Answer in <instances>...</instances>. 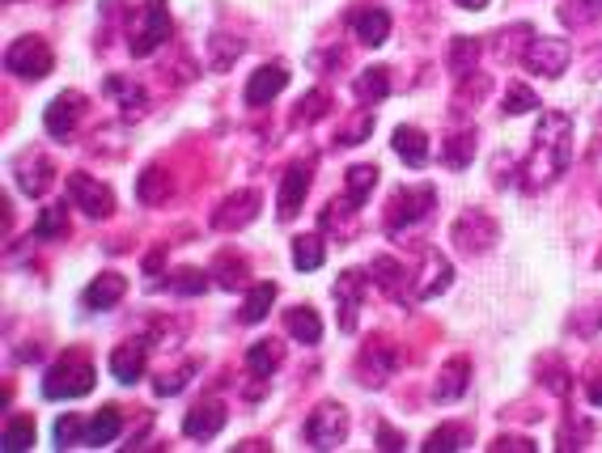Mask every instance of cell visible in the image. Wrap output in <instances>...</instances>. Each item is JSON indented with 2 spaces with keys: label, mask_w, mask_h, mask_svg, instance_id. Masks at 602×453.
I'll use <instances>...</instances> for the list:
<instances>
[{
  "label": "cell",
  "mask_w": 602,
  "mask_h": 453,
  "mask_svg": "<svg viewBox=\"0 0 602 453\" xmlns=\"http://www.w3.org/2000/svg\"><path fill=\"white\" fill-rule=\"evenodd\" d=\"M556 17H560V26H569V30H586L602 17V0H564Z\"/></svg>",
  "instance_id": "cell-35"
},
{
  "label": "cell",
  "mask_w": 602,
  "mask_h": 453,
  "mask_svg": "<svg viewBox=\"0 0 602 453\" xmlns=\"http://www.w3.org/2000/svg\"><path fill=\"white\" fill-rule=\"evenodd\" d=\"M539 373H543L539 382L552 390V394H560V398H569V394H573V377H569V369H564L556 356H543V360H539Z\"/></svg>",
  "instance_id": "cell-45"
},
{
  "label": "cell",
  "mask_w": 602,
  "mask_h": 453,
  "mask_svg": "<svg viewBox=\"0 0 602 453\" xmlns=\"http://www.w3.org/2000/svg\"><path fill=\"white\" fill-rule=\"evenodd\" d=\"M327 106H331V98L323 94V89H310V94L301 98V106L293 111V123H314V119H323V115H327Z\"/></svg>",
  "instance_id": "cell-48"
},
{
  "label": "cell",
  "mask_w": 602,
  "mask_h": 453,
  "mask_svg": "<svg viewBox=\"0 0 602 453\" xmlns=\"http://www.w3.org/2000/svg\"><path fill=\"white\" fill-rule=\"evenodd\" d=\"M208 276H212V284H217V288H242L246 276H251V267H246L242 255H217V263H212Z\"/></svg>",
  "instance_id": "cell-39"
},
{
  "label": "cell",
  "mask_w": 602,
  "mask_h": 453,
  "mask_svg": "<svg viewBox=\"0 0 602 453\" xmlns=\"http://www.w3.org/2000/svg\"><path fill=\"white\" fill-rule=\"evenodd\" d=\"M369 280H374V284H378V288H382V293L391 297V301L416 305V301H412V288H407V284H412V271H407L399 259H391V255H378L374 263H369Z\"/></svg>",
  "instance_id": "cell-17"
},
{
  "label": "cell",
  "mask_w": 602,
  "mask_h": 453,
  "mask_svg": "<svg viewBox=\"0 0 602 453\" xmlns=\"http://www.w3.org/2000/svg\"><path fill=\"white\" fill-rule=\"evenodd\" d=\"M280 360H285V348H280L276 339H259L246 348V373L251 377H272L280 369Z\"/></svg>",
  "instance_id": "cell-33"
},
{
  "label": "cell",
  "mask_w": 602,
  "mask_h": 453,
  "mask_svg": "<svg viewBox=\"0 0 602 453\" xmlns=\"http://www.w3.org/2000/svg\"><path fill=\"white\" fill-rule=\"evenodd\" d=\"M378 449H403V437L391 424H378Z\"/></svg>",
  "instance_id": "cell-52"
},
{
  "label": "cell",
  "mask_w": 602,
  "mask_h": 453,
  "mask_svg": "<svg viewBox=\"0 0 602 453\" xmlns=\"http://www.w3.org/2000/svg\"><path fill=\"white\" fill-rule=\"evenodd\" d=\"M590 403H594V407H602V382H594V386H590Z\"/></svg>",
  "instance_id": "cell-55"
},
{
  "label": "cell",
  "mask_w": 602,
  "mask_h": 453,
  "mask_svg": "<svg viewBox=\"0 0 602 453\" xmlns=\"http://www.w3.org/2000/svg\"><path fill=\"white\" fill-rule=\"evenodd\" d=\"M467 441H471V428H463V424H441V428L429 432L424 449H429V453H454V449H467Z\"/></svg>",
  "instance_id": "cell-41"
},
{
  "label": "cell",
  "mask_w": 602,
  "mask_h": 453,
  "mask_svg": "<svg viewBox=\"0 0 602 453\" xmlns=\"http://www.w3.org/2000/svg\"><path fill=\"white\" fill-rule=\"evenodd\" d=\"M488 449L492 453H535V441H530V437H497Z\"/></svg>",
  "instance_id": "cell-51"
},
{
  "label": "cell",
  "mask_w": 602,
  "mask_h": 453,
  "mask_svg": "<svg viewBox=\"0 0 602 453\" xmlns=\"http://www.w3.org/2000/svg\"><path fill=\"white\" fill-rule=\"evenodd\" d=\"M450 242L463 250V255H488V250L501 242V225H497V216H488L484 208H467L450 225Z\"/></svg>",
  "instance_id": "cell-4"
},
{
  "label": "cell",
  "mask_w": 602,
  "mask_h": 453,
  "mask_svg": "<svg viewBox=\"0 0 602 453\" xmlns=\"http://www.w3.org/2000/svg\"><path fill=\"white\" fill-rule=\"evenodd\" d=\"M170 195H174V183H170V174H166L162 166H149L145 174L136 178V199H140V204H149V208H162Z\"/></svg>",
  "instance_id": "cell-31"
},
{
  "label": "cell",
  "mask_w": 602,
  "mask_h": 453,
  "mask_svg": "<svg viewBox=\"0 0 602 453\" xmlns=\"http://www.w3.org/2000/svg\"><path fill=\"white\" fill-rule=\"evenodd\" d=\"M471 386V360L467 356H450L441 373L433 377V403H458Z\"/></svg>",
  "instance_id": "cell-19"
},
{
  "label": "cell",
  "mask_w": 602,
  "mask_h": 453,
  "mask_svg": "<svg viewBox=\"0 0 602 453\" xmlns=\"http://www.w3.org/2000/svg\"><path fill=\"white\" fill-rule=\"evenodd\" d=\"M391 149H395L412 170L429 166V136H424L420 128H412V123H399L395 136H391Z\"/></svg>",
  "instance_id": "cell-25"
},
{
  "label": "cell",
  "mask_w": 602,
  "mask_h": 453,
  "mask_svg": "<svg viewBox=\"0 0 602 453\" xmlns=\"http://www.w3.org/2000/svg\"><path fill=\"white\" fill-rule=\"evenodd\" d=\"M208 284H212L208 271H200V267H179V271H174V276L166 280V288H170L174 297H200Z\"/></svg>",
  "instance_id": "cell-42"
},
{
  "label": "cell",
  "mask_w": 602,
  "mask_h": 453,
  "mask_svg": "<svg viewBox=\"0 0 602 453\" xmlns=\"http://www.w3.org/2000/svg\"><path fill=\"white\" fill-rule=\"evenodd\" d=\"M289 89V68L285 64H263L259 72H251V81H246V106H272L280 94Z\"/></svg>",
  "instance_id": "cell-16"
},
{
  "label": "cell",
  "mask_w": 602,
  "mask_h": 453,
  "mask_svg": "<svg viewBox=\"0 0 602 453\" xmlns=\"http://www.w3.org/2000/svg\"><path fill=\"white\" fill-rule=\"evenodd\" d=\"M285 331L297 343L314 348V343H323V318H318V310H310V305H293V310L285 314Z\"/></svg>",
  "instance_id": "cell-28"
},
{
  "label": "cell",
  "mask_w": 602,
  "mask_h": 453,
  "mask_svg": "<svg viewBox=\"0 0 602 453\" xmlns=\"http://www.w3.org/2000/svg\"><path fill=\"white\" fill-rule=\"evenodd\" d=\"M123 293H128V280L119 276V271H102V276H94V284L85 288V310L90 314H106V310H115V305L123 301Z\"/></svg>",
  "instance_id": "cell-21"
},
{
  "label": "cell",
  "mask_w": 602,
  "mask_h": 453,
  "mask_svg": "<svg viewBox=\"0 0 602 453\" xmlns=\"http://www.w3.org/2000/svg\"><path fill=\"white\" fill-rule=\"evenodd\" d=\"M480 56H484V43L475 39V34H458V39H450V51H446V68L454 81H467L480 72Z\"/></svg>",
  "instance_id": "cell-22"
},
{
  "label": "cell",
  "mask_w": 602,
  "mask_h": 453,
  "mask_svg": "<svg viewBox=\"0 0 602 453\" xmlns=\"http://www.w3.org/2000/svg\"><path fill=\"white\" fill-rule=\"evenodd\" d=\"M352 34H357V43H365V47H382L386 39H391V13L386 9L352 13Z\"/></svg>",
  "instance_id": "cell-26"
},
{
  "label": "cell",
  "mask_w": 602,
  "mask_h": 453,
  "mask_svg": "<svg viewBox=\"0 0 602 453\" xmlns=\"http://www.w3.org/2000/svg\"><path fill=\"white\" fill-rule=\"evenodd\" d=\"M68 238V208L64 204H47L34 221V242H60Z\"/></svg>",
  "instance_id": "cell-36"
},
{
  "label": "cell",
  "mask_w": 602,
  "mask_h": 453,
  "mask_svg": "<svg viewBox=\"0 0 602 453\" xmlns=\"http://www.w3.org/2000/svg\"><path fill=\"white\" fill-rule=\"evenodd\" d=\"M170 34H174V22H170L166 0H145V9H140V26L132 30V39H128V51L136 60H145L162 43H170Z\"/></svg>",
  "instance_id": "cell-6"
},
{
  "label": "cell",
  "mask_w": 602,
  "mask_h": 453,
  "mask_svg": "<svg viewBox=\"0 0 602 453\" xmlns=\"http://www.w3.org/2000/svg\"><path fill=\"white\" fill-rule=\"evenodd\" d=\"M68 204L73 208H81L90 221H106V216L115 212V191L106 187V183H98L94 174H68Z\"/></svg>",
  "instance_id": "cell-9"
},
{
  "label": "cell",
  "mask_w": 602,
  "mask_h": 453,
  "mask_svg": "<svg viewBox=\"0 0 602 453\" xmlns=\"http://www.w3.org/2000/svg\"><path fill=\"white\" fill-rule=\"evenodd\" d=\"M17 187H22L30 199L47 195L51 187H56V166H51V157H43V153L26 157L22 166H17Z\"/></svg>",
  "instance_id": "cell-23"
},
{
  "label": "cell",
  "mask_w": 602,
  "mask_h": 453,
  "mask_svg": "<svg viewBox=\"0 0 602 453\" xmlns=\"http://www.w3.org/2000/svg\"><path fill=\"white\" fill-rule=\"evenodd\" d=\"M590 445V424L586 420H577L573 428L564 424V432H560V449H586Z\"/></svg>",
  "instance_id": "cell-50"
},
{
  "label": "cell",
  "mask_w": 602,
  "mask_h": 453,
  "mask_svg": "<svg viewBox=\"0 0 602 453\" xmlns=\"http://www.w3.org/2000/svg\"><path fill=\"white\" fill-rule=\"evenodd\" d=\"M81 115H85V94H77V89H64V94H56L43 106V132L51 140H60V144L73 140Z\"/></svg>",
  "instance_id": "cell-11"
},
{
  "label": "cell",
  "mask_w": 602,
  "mask_h": 453,
  "mask_svg": "<svg viewBox=\"0 0 602 453\" xmlns=\"http://www.w3.org/2000/svg\"><path fill=\"white\" fill-rule=\"evenodd\" d=\"M166 263V246H157V250H149V259H145V271L149 276H157V267Z\"/></svg>",
  "instance_id": "cell-53"
},
{
  "label": "cell",
  "mask_w": 602,
  "mask_h": 453,
  "mask_svg": "<svg viewBox=\"0 0 602 453\" xmlns=\"http://www.w3.org/2000/svg\"><path fill=\"white\" fill-rule=\"evenodd\" d=\"M535 106H539V98H535V89H530V85L513 81V85L505 89V102H501V111H505V115H530Z\"/></svg>",
  "instance_id": "cell-46"
},
{
  "label": "cell",
  "mask_w": 602,
  "mask_h": 453,
  "mask_svg": "<svg viewBox=\"0 0 602 453\" xmlns=\"http://www.w3.org/2000/svg\"><path fill=\"white\" fill-rule=\"evenodd\" d=\"M30 445H34V420L17 415V420H9L5 432H0V449H5V453H22Z\"/></svg>",
  "instance_id": "cell-44"
},
{
  "label": "cell",
  "mask_w": 602,
  "mask_h": 453,
  "mask_svg": "<svg viewBox=\"0 0 602 453\" xmlns=\"http://www.w3.org/2000/svg\"><path fill=\"white\" fill-rule=\"evenodd\" d=\"M327 263V242L318 238V233H301L293 238V267L297 271H318Z\"/></svg>",
  "instance_id": "cell-34"
},
{
  "label": "cell",
  "mask_w": 602,
  "mask_h": 453,
  "mask_svg": "<svg viewBox=\"0 0 602 453\" xmlns=\"http://www.w3.org/2000/svg\"><path fill=\"white\" fill-rule=\"evenodd\" d=\"M450 284H454V267H450V259L441 255V250H424L420 271L412 276V301H433V297L446 293Z\"/></svg>",
  "instance_id": "cell-14"
},
{
  "label": "cell",
  "mask_w": 602,
  "mask_h": 453,
  "mask_svg": "<svg viewBox=\"0 0 602 453\" xmlns=\"http://www.w3.org/2000/svg\"><path fill=\"white\" fill-rule=\"evenodd\" d=\"M98 386V369L94 360H85L81 352H64L56 365H51L43 373V398H51V403H68V398H85Z\"/></svg>",
  "instance_id": "cell-2"
},
{
  "label": "cell",
  "mask_w": 602,
  "mask_h": 453,
  "mask_svg": "<svg viewBox=\"0 0 602 453\" xmlns=\"http://www.w3.org/2000/svg\"><path fill=\"white\" fill-rule=\"evenodd\" d=\"M225 420H229L225 403H217V398H208V403H200V407H191V411H187V420H183V437H191V441H212V437H217V432L225 428Z\"/></svg>",
  "instance_id": "cell-20"
},
{
  "label": "cell",
  "mask_w": 602,
  "mask_h": 453,
  "mask_svg": "<svg viewBox=\"0 0 602 453\" xmlns=\"http://www.w3.org/2000/svg\"><path fill=\"white\" fill-rule=\"evenodd\" d=\"M433 208H437V191H433L429 183H420V187H399V191L391 195V204H386V221H382L386 238H399L403 229H412V225H420V221H429Z\"/></svg>",
  "instance_id": "cell-3"
},
{
  "label": "cell",
  "mask_w": 602,
  "mask_h": 453,
  "mask_svg": "<svg viewBox=\"0 0 602 453\" xmlns=\"http://www.w3.org/2000/svg\"><path fill=\"white\" fill-rule=\"evenodd\" d=\"M475 132L467 128V132H450L446 140H441V166L446 170H467L471 161H475Z\"/></svg>",
  "instance_id": "cell-30"
},
{
  "label": "cell",
  "mask_w": 602,
  "mask_h": 453,
  "mask_svg": "<svg viewBox=\"0 0 602 453\" xmlns=\"http://www.w3.org/2000/svg\"><path fill=\"white\" fill-rule=\"evenodd\" d=\"M569 157H573V119L564 111H543L535 128V144H530L526 161L518 166V187L522 191L556 187L560 174L569 170Z\"/></svg>",
  "instance_id": "cell-1"
},
{
  "label": "cell",
  "mask_w": 602,
  "mask_h": 453,
  "mask_svg": "<svg viewBox=\"0 0 602 453\" xmlns=\"http://www.w3.org/2000/svg\"><path fill=\"white\" fill-rule=\"evenodd\" d=\"M259 208H263V195L259 191H229L225 199H221V208L212 212V229H221V233H238V229H246L259 216Z\"/></svg>",
  "instance_id": "cell-13"
},
{
  "label": "cell",
  "mask_w": 602,
  "mask_h": 453,
  "mask_svg": "<svg viewBox=\"0 0 602 453\" xmlns=\"http://www.w3.org/2000/svg\"><path fill=\"white\" fill-rule=\"evenodd\" d=\"M352 98H357L365 111H374V106H382L386 98H391V68H382V64H374V68H365L357 81H352Z\"/></svg>",
  "instance_id": "cell-24"
},
{
  "label": "cell",
  "mask_w": 602,
  "mask_h": 453,
  "mask_svg": "<svg viewBox=\"0 0 602 453\" xmlns=\"http://www.w3.org/2000/svg\"><path fill=\"white\" fill-rule=\"evenodd\" d=\"M399 373V348L391 339H369L357 356V382L369 390H382Z\"/></svg>",
  "instance_id": "cell-7"
},
{
  "label": "cell",
  "mask_w": 602,
  "mask_h": 453,
  "mask_svg": "<svg viewBox=\"0 0 602 453\" xmlns=\"http://www.w3.org/2000/svg\"><path fill=\"white\" fill-rule=\"evenodd\" d=\"M365 284H369V276H365V271H357V267L340 271L335 284H331V297H335V305H340V331L344 335H357L361 305H365Z\"/></svg>",
  "instance_id": "cell-10"
},
{
  "label": "cell",
  "mask_w": 602,
  "mask_h": 453,
  "mask_svg": "<svg viewBox=\"0 0 602 453\" xmlns=\"http://www.w3.org/2000/svg\"><path fill=\"white\" fill-rule=\"evenodd\" d=\"M348 441V411L340 403H318L306 420V445L310 449H340Z\"/></svg>",
  "instance_id": "cell-8"
},
{
  "label": "cell",
  "mask_w": 602,
  "mask_h": 453,
  "mask_svg": "<svg viewBox=\"0 0 602 453\" xmlns=\"http://www.w3.org/2000/svg\"><path fill=\"white\" fill-rule=\"evenodd\" d=\"M5 68L13 72V77H22V81H43L47 72L56 68V56H51L47 39H39V34H22V39L9 43Z\"/></svg>",
  "instance_id": "cell-5"
},
{
  "label": "cell",
  "mask_w": 602,
  "mask_h": 453,
  "mask_svg": "<svg viewBox=\"0 0 602 453\" xmlns=\"http://www.w3.org/2000/svg\"><path fill=\"white\" fill-rule=\"evenodd\" d=\"M569 60H573L569 39H552V34H535L530 47H526V56H522V64L530 72H539V77H547V81H556L560 72L569 68Z\"/></svg>",
  "instance_id": "cell-12"
},
{
  "label": "cell",
  "mask_w": 602,
  "mask_h": 453,
  "mask_svg": "<svg viewBox=\"0 0 602 453\" xmlns=\"http://www.w3.org/2000/svg\"><path fill=\"white\" fill-rule=\"evenodd\" d=\"M119 432H123V415H119V407H102L94 420H85V445H90V449H102V445H111Z\"/></svg>",
  "instance_id": "cell-32"
},
{
  "label": "cell",
  "mask_w": 602,
  "mask_h": 453,
  "mask_svg": "<svg viewBox=\"0 0 602 453\" xmlns=\"http://www.w3.org/2000/svg\"><path fill=\"white\" fill-rule=\"evenodd\" d=\"M276 297H280V288L272 284V280H263V284H255L251 293L242 297V310H238V322H246V326H255V322H263L272 314V305H276Z\"/></svg>",
  "instance_id": "cell-29"
},
{
  "label": "cell",
  "mask_w": 602,
  "mask_h": 453,
  "mask_svg": "<svg viewBox=\"0 0 602 453\" xmlns=\"http://www.w3.org/2000/svg\"><path fill=\"white\" fill-rule=\"evenodd\" d=\"M191 373H196V365H183L179 373H166V377H157L153 382V390H157V398H170V394H179L187 382H191Z\"/></svg>",
  "instance_id": "cell-49"
},
{
  "label": "cell",
  "mask_w": 602,
  "mask_h": 453,
  "mask_svg": "<svg viewBox=\"0 0 602 453\" xmlns=\"http://www.w3.org/2000/svg\"><path fill=\"white\" fill-rule=\"evenodd\" d=\"M374 187H378V170L374 166H348V174H344V199L348 204H365L369 195H374Z\"/></svg>",
  "instance_id": "cell-37"
},
{
  "label": "cell",
  "mask_w": 602,
  "mask_h": 453,
  "mask_svg": "<svg viewBox=\"0 0 602 453\" xmlns=\"http://www.w3.org/2000/svg\"><path fill=\"white\" fill-rule=\"evenodd\" d=\"M369 132H374V111H357L340 132H335V144H340V149H357V144L369 140Z\"/></svg>",
  "instance_id": "cell-43"
},
{
  "label": "cell",
  "mask_w": 602,
  "mask_h": 453,
  "mask_svg": "<svg viewBox=\"0 0 602 453\" xmlns=\"http://www.w3.org/2000/svg\"><path fill=\"white\" fill-rule=\"evenodd\" d=\"M106 98H115V106H119V115L123 119H140L145 115V106H149V98H145V89H140L136 81H123V77H106Z\"/></svg>",
  "instance_id": "cell-27"
},
{
  "label": "cell",
  "mask_w": 602,
  "mask_h": 453,
  "mask_svg": "<svg viewBox=\"0 0 602 453\" xmlns=\"http://www.w3.org/2000/svg\"><path fill=\"white\" fill-rule=\"evenodd\" d=\"M145 360H149V343L145 339H128L111 352V377L119 386H136L145 377Z\"/></svg>",
  "instance_id": "cell-18"
},
{
  "label": "cell",
  "mask_w": 602,
  "mask_h": 453,
  "mask_svg": "<svg viewBox=\"0 0 602 453\" xmlns=\"http://www.w3.org/2000/svg\"><path fill=\"white\" fill-rule=\"evenodd\" d=\"M73 445H85V420L68 411L56 420V449H73Z\"/></svg>",
  "instance_id": "cell-47"
},
{
  "label": "cell",
  "mask_w": 602,
  "mask_h": 453,
  "mask_svg": "<svg viewBox=\"0 0 602 453\" xmlns=\"http://www.w3.org/2000/svg\"><path fill=\"white\" fill-rule=\"evenodd\" d=\"M310 183H314L310 161H297V166L285 170V178H280V195H276V216H280V221H293V216L301 212V204H306V195H310Z\"/></svg>",
  "instance_id": "cell-15"
},
{
  "label": "cell",
  "mask_w": 602,
  "mask_h": 453,
  "mask_svg": "<svg viewBox=\"0 0 602 453\" xmlns=\"http://www.w3.org/2000/svg\"><path fill=\"white\" fill-rule=\"evenodd\" d=\"M454 5H458V9H471V13H480V9L492 5V0H454Z\"/></svg>",
  "instance_id": "cell-54"
},
{
  "label": "cell",
  "mask_w": 602,
  "mask_h": 453,
  "mask_svg": "<svg viewBox=\"0 0 602 453\" xmlns=\"http://www.w3.org/2000/svg\"><path fill=\"white\" fill-rule=\"evenodd\" d=\"M242 56V39H234V34H212V39H208V68L212 72H225L229 64H234Z\"/></svg>",
  "instance_id": "cell-40"
},
{
  "label": "cell",
  "mask_w": 602,
  "mask_h": 453,
  "mask_svg": "<svg viewBox=\"0 0 602 453\" xmlns=\"http://www.w3.org/2000/svg\"><path fill=\"white\" fill-rule=\"evenodd\" d=\"M530 39H535V26H526V22L501 30V34H497V56H501L505 64L522 60V56H526V47H530Z\"/></svg>",
  "instance_id": "cell-38"
}]
</instances>
